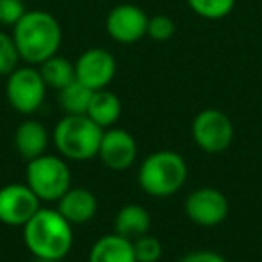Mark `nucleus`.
I'll use <instances>...</instances> for the list:
<instances>
[{"label": "nucleus", "instance_id": "nucleus-14", "mask_svg": "<svg viewBox=\"0 0 262 262\" xmlns=\"http://www.w3.org/2000/svg\"><path fill=\"white\" fill-rule=\"evenodd\" d=\"M52 135L38 120H24L15 131V147L24 160L31 162L47 153Z\"/></svg>", "mask_w": 262, "mask_h": 262}, {"label": "nucleus", "instance_id": "nucleus-21", "mask_svg": "<svg viewBox=\"0 0 262 262\" xmlns=\"http://www.w3.org/2000/svg\"><path fill=\"white\" fill-rule=\"evenodd\" d=\"M133 251H135L137 262H158L164 253V248L157 237L146 233L133 241Z\"/></svg>", "mask_w": 262, "mask_h": 262}, {"label": "nucleus", "instance_id": "nucleus-2", "mask_svg": "<svg viewBox=\"0 0 262 262\" xmlns=\"http://www.w3.org/2000/svg\"><path fill=\"white\" fill-rule=\"evenodd\" d=\"M22 230L26 248L34 258L63 260L74 246V226L58 208H40Z\"/></svg>", "mask_w": 262, "mask_h": 262}, {"label": "nucleus", "instance_id": "nucleus-17", "mask_svg": "<svg viewBox=\"0 0 262 262\" xmlns=\"http://www.w3.org/2000/svg\"><path fill=\"white\" fill-rule=\"evenodd\" d=\"M120 113H122V102L113 92L106 90V88L94 92L86 115L97 126H101L102 129L113 127V124L120 119Z\"/></svg>", "mask_w": 262, "mask_h": 262}, {"label": "nucleus", "instance_id": "nucleus-16", "mask_svg": "<svg viewBox=\"0 0 262 262\" xmlns=\"http://www.w3.org/2000/svg\"><path fill=\"white\" fill-rule=\"evenodd\" d=\"M151 228V215L142 205L129 203L124 205L117 212L113 219V232L120 237H126L129 241H135L137 237L149 233Z\"/></svg>", "mask_w": 262, "mask_h": 262}, {"label": "nucleus", "instance_id": "nucleus-3", "mask_svg": "<svg viewBox=\"0 0 262 262\" xmlns=\"http://www.w3.org/2000/svg\"><path fill=\"white\" fill-rule=\"evenodd\" d=\"M101 126L88 115H65L52 129V144L59 157L72 162H84L97 157L102 139Z\"/></svg>", "mask_w": 262, "mask_h": 262}, {"label": "nucleus", "instance_id": "nucleus-24", "mask_svg": "<svg viewBox=\"0 0 262 262\" xmlns=\"http://www.w3.org/2000/svg\"><path fill=\"white\" fill-rule=\"evenodd\" d=\"M26 15V4L22 0H0V26L15 27Z\"/></svg>", "mask_w": 262, "mask_h": 262}, {"label": "nucleus", "instance_id": "nucleus-1", "mask_svg": "<svg viewBox=\"0 0 262 262\" xmlns=\"http://www.w3.org/2000/svg\"><path fill=\"white\" fill-rule=\"evenodd\" d=\"M13 40L18 49L20 59L29 65H41L58 54L61 47V26L54 15L41 9L26 11L13 27Z\"/></svg>", "mask_w": 262, "mask_h": 262}, {"label": "nucleus", "instance_id": "nucleus-25", "mask_svg": "<svg viewBox=\"0 0 262 262\" xmlns=\"http://www.w3.org/2000/svg\"><path fill=\"white\" fill-rule=\"evenodd\" d=\"M178 262H228L223 255L212 250H194L185 253Z\"/></svg>", "mask_w": 262, "mask_h": 262}, {"label": "nucleus", "instance_id": "nucleus-12", "mask_svg": "<svg viewBox=\"0 0 262 262\" xmlns=\"http://www.w3.org/2000/svg\"><path fill=\"white\" fill-rule=\"evenodd\" d=\"M139 147L129 131L122 127H108L102 133L97 157L102 165L112 171H126L135 164Z\"/></svg>", "mask_w": 262, "mask_h": 262}, {"label": "nucleus", "instance_id": "nucleus-5", "mask_svg": "<svg viewBox=\"0 0 262 262\" xmlns=\"http://www.w3.org/2000/svg\"><path fill=\"white\" fill-rule=\"evenodd\" d=\"M26 183L40 201L56 203L72 187V171L63 157L45 153L27 162Z\"/></svg>", "mask_w": 262, "mask_h": 262}, {"label": "nucleus", "instance_id": "nucleus-13", "mask_svg": "<svg viewBox=\"0 0 262 262\" xmlns=\"http://www.w3.org/2000/svg\"><path fill=\"white\" fill-rule=\"evenodd\" d=\"M56 203L58 212L72 226L86 225L97 214V198L84 187H70Z\"/></svg>", "mask_w": 262, "mask_h": 262}, {"label": "nucleus", "instance_id": "nucleus-8", "mask_svg": "<svg viewBox=\"0 0 262 262\" xmlns=\"http://www.w3.org/2000/svg\"><path fill=\"white\" fill-rule=\"evenodd\" d=\"M41 208V201L27 183H9L0 189V223L13 228H24Z\"/></svg>", "mask_w": 262, "mask_h": 262}, {"label": "nucleus", "instance_id": "nucleus-4", "mask_svg": "<svg viewBox=\"0 0 262 262\" xmlns=\"http://www.w3.org/2000/svg\"><path fill=\"white\" fill-rule=\"evenodd\" d=\"M189 167L176 151L160 149L151 153L139 167V185L147 196L169 198L180 192L187 182Z\"/></svg>", "mask_w": 262, "mask_h": 262}, {"label": "nucleus", "instance_id": "nucleus-26", "mask_svg": "<svg viewBox=\"0 0 262 262\" xmlns=\"http://www.w3.org/2000/svg\"><path fill=\"white\" fill-rule=\"evenodd\" d=\"M34 262H61V260H56V258H34Z\"/></svg>", "mask_w": 262, "mask_h": 262}, {"label": "nucleus", "instance_id": "nucleus-20", "mask_svg": "<svg viewBox=\"0 0 262 262\" xmlns=\"http://www.w3.org/2000/svg\"><path fill=\"white\" fill-rule=\"evenodd\" d=\"M189 8L205 20H221L232 13L235 0H187Z\"/></svg>", "mask_w": 262, "mask_h": 262}, {"label": "nucleus", "instance_id": "nucleus-10", "mask_svg": "<svg viewBox=\"0 0 262 262\" xmlns=\"http://www.w3.org/2000/svg\"><path fill=\"white\" fill-rule=\"evenodd\" d=\"M149 16L142 8L135 4L115 6L106 16V31L117 43L131 45L147 36Z\"/></svg>", "mask_w": 262, "mask_h": 262}, {"label": "nucleus", "instance_id": "nucleus-11", "mask_svg": "<svg viewBox=\"0 0 262 262\" xmlns=\"http://www.w3.org/2000/svg\"><path fill=\"white\" fill-rule=\"evenodd\" d=\"M76 79L90 90H104L117 74V61L106 49L94 47L84 51L74 63Z\"/></svg>", "mask_w": 262, "mask_h": 262}, {"label": "nucleus", "instance_id": "nucleus-22", "mask_svg": "<svg viewBox=\"0 0 262 262\" xmlns=\"http://www.w3.org/2000/svg\"><path fill=\"white\" fill-rule=\"evenodd\" d=\"M20 54L11 34L0 31V76L8 77L13 70L18 69Z\"/></svg>", "mask_w": 262, "mask_h": 262}, {"label": "nucleus", "instance_id": "nucleus-7", "mask_svg": "<svg viewBox=\"0 0 262 262\" xmlns=\"http://www.w3.org/2000/svg\"><path fill=\"white\" fill-rule=\"evenodd\" d=\"M233 124L225 112L207 108L192 120V139L201 151L208 155L225 153L233 142Z\"/></svg>", "mask_w": 262, "mask_h": 262}, {"label": "nucleus", "instance_id": "nucleus-18", "mask_svg": "<svg viewBox=\"0 0 262 262\" xmlns=\"http://www.w3.org/2000/svg\"><path fill=\"white\" fill-rule=\"evenodd\" d=\"M41 77H43L47 88L52 90H63L65 86H69L72 81H76V69L74 63L70 59L63 58V56H52L47 61H43L41 65H38Z\"/></svg>", "mask_w": 262, "mask_h": 262}, {"label": "nucleus", "instance_id": "nucleus-19", "mask_svg": "<svg viewBox=\"0 0 262 262\" xmlns=\"http://www.w3.org/2000/svg\"><path fill=\"white\" fill-rule=\"evenodd\" d=\"M92 95H94V90L84 86L77 79L58 92L59 104H61L65 115H86Z\"/></svg>", "mask_w": 262, "mask_h": 262}, {"label": "nucleus", "instance_id": "nucleus-9", "mask_svg": "<svg viewBox=\"0 0 262 262\" xmlns=\"http://www.w3.org/2000/svg\"><path fill=\"white\" fill-rule=\"evenodd\" d=\"M230 205L226 196L214 187L194 189L185 200V214L194 225L212 228L228 217Z\"/></svg>", "mask_w": 262, "mask_h": 262}, {"label": "nucleus", "instance_id": "nucleus-15", "mask_svg": "<svg viewBox=\"0 0 262 262\" xmlns=\"http://www.w3.org/2000/svg\"><path fill=\"white\" fill-rule=\"evenodd\" d=\"M88 262H137L133 241L113 233H106L94 243Z\"/></svg>", "mask_w": 262, "mask_h": 262}, {"label": "nucleus", "instance_id": "nucleus-23", "mask_svg": "<svg viewBox=\"0 0 262 262\" xmlns=\"http://www.w3.org/2000/svg\"><path fill=\"white\" fill-rule=\"evenodd\" d=\"M176 26L171 16L167 15H155L147 22V36L155 41H167L172 38Z\"/></svg>", "mask_w": 262, "mask_h": 262}, {"label": "nucleus", "instance_id": "nucleus-6", "mask_svg": "<svg viewBox=\"0 0 262 262\" xmlns=\"http://www.w3.org/2000/svg\"><path fill=\"white\" fill-rule=\"evenodd\" d=\"M47 84L41 77L40 70L33 65L18 67L8 76L6 95L15 112L22 115H31L38 112L45 102Z\"/></svg>", "mask_w": 262, "mask_h": 262}]
</instances>
